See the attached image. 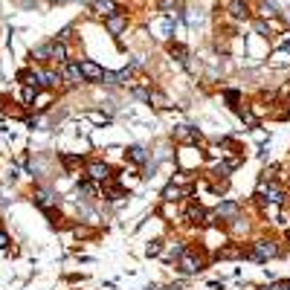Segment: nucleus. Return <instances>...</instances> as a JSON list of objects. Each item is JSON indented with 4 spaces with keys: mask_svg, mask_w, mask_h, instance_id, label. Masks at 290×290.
<instances>
[{
    "mask_svg": "<svg viewBox=\"0 0 290 290\" xmlns=\"http://www.w3.org/2000/svg\"><path fill=\"white\" fill-rule=\"evenodd\" d=\"M241 256L250 258V261H256V264H267L270 258L282 256V244L276 238H258V241H253L247 250H241Z\"/></svg>",
    "mask_w": 290,
    "mask_h": 290,
    "instance_id": "obj_1",
    "label": "nucleus"
},
{
    "mask_svg": "<svg viewBox=\"0 0 290 290\" xmlns=\"http://www.w3.org/2000/svg\"><path fill=\"white\" fill-rule=\"evenodd\" d=\"M79 67H82V79L85 85H102V76H104V67L93 58H79Z\"/></svg>",
    "mask_w": 290,
    "mask_h": 290,
    "instance_id": "obj_2",
    "label": "nucleus"
},
{
    "mask_svg": "<svg viewBox=\"0 0 290 290\" xmlns=\"http://www.w3.org/2000/svg\"><path fill=\"white\" fill-rule=\"evenodd\" d=\"M177 270H180L183 276H194V273H200V270H203V258H200L197 253H194V250H192V247H189L186 253L177 258Z\"/></svg>",
    "mask_w": 290,
    "mask_h": 290,
    "instance_id": "obj_3",
    "label": "nucleus"
},
{
    "mask_svg": "<svg viewBox=\"0 0 290 290\" xmlns=\"http://www.w3.org/2000/svg\"><path fill=\"white\" fill-rule=\"evenodd\" d=\"M87 180H93V183H107V180H113V169L107 166V163H102V160H90L87 163Z\"/></svg>",
    "mask_w": 290,
    "mask_h": 290,
    "instance_id": "obj_4",
    "label": "nucleus"
},
{
    "mask_svg": "<svg viewBox=\"0 0 290 290\" xmlns=\"http://www.w3.org/2000/svg\"><path fill=\"white\" fill-rule=\"evenodd\" d=\"M35 203L41 212H47V215H55L58 212V197L52 194L50 189H35Z\"/></svg>",
    "mask_w": 290,
    "mask_h": 290,
    "instance_id": "obj_5",
    "label": "nucleus"
},
{
    "mask_svg": "<svg viewBox=\"0 0 290 290\" xmlns=\"http://www.w3.org/2000/svg\"><path fill=\"white\" fill-rule=\"evenodd\" d=\"M128 23H131V17H128V12H116V15H110V17H104V29L113 35V38H119L125 29H128Z\"/></svg>",
    "mask_w": 290,
    "mask_h": 290,
    "instance_id": "obj_6",
    "label": "nucleus"
},
{
    "mask_svg": "<svg viewBox=\"0 0 290 290\" xmlns=\"http://www.w3.org/2000/svg\"><path fill=\"white\" fill-rule=\"evenodd\" d=\"M61 82H67L70 87H79V85H85V79H82V67H79V61H67V64H61Z\"/></svg>",
    "mask_w": 290,
    "mask_h": 290,
    "instance_id": "obj_7",
    "label": "nucleus"
},
{
    "mask_svg": "<svg viewBox=\"0 0 290 290\" xmlns=\"http://www.w3.org/2000/svg\"><path fill=\"white\" fill-rule=\"evenodd\" d=\"M241 215V203L238 200H223V203H218V209H215V218H221V221H238Z\"/></svg>",
    "mask_w": 290,
    "mask_h": 290,
    "instance_id": "obj_8",
    "label": "nucleus"
},
{
    "mask_svg": "<svg viewBox=\"0 0 290 290\" xmlns=\"http://www.w3.org/2000/svg\"><path fill=\"white\" fill-rule=\"evenodd\" d=\"M125 160L134 163V166H145V163L151 160V154H148L145 145H128V148H125Z\"/></svg>",
    "mask_w": 290,
    "mask_h": 290,
    "instance_id": "obj_9",
    "label": "nucleus"
},
{
    "mask_svg": "<svg viewBox=\"0 0 290 290\" xmlns=\"http://www.w3.org/2000/svg\"><path fill=\"white\" fill-rule=\"evenodd\" d=\"M90 9H93V15H99V17H110L119 12V3L116 0H96Z\"/></svg>",
    "mask_w": 290,
    "mask_h": 290,
    "instance_id": "obj_10",
    "label": "nucleus"
},
{
    "mask_svg": "<svg viewBox=\"0 0 290 290\" xmlns=\"http://www.w3.org/2000/svg\"><path fill=\"white\" fill-rule=\"evenodd\" d=\"M226 12H229V17H235V20H250V6H247V0H229Z\"/></svg>",
    "mask_w": 290,
    "mask_h": 290,
    "instance_id": "obj_11",
    "label": "nucleus"
},
{
    "mask_svg": "<svg viewBox=\"0 0 290 290\" xmlns=\"http://www.w3.org/2000/svg\"><path fill=\"white\" fill-rule=\"evenodd\" d=\"M174 139H183V142H197V139H200V131H197L194 125H180V128H174Z\"/></svg>",
    "mask_w": 290,
    "mask_h": 290,
    "instance_id": "obj_12",
    "label": "nucleus"
},
{
    "mask_svg": "<svg viewBox=\"0 0 290 290\" xmlns=\"http://www.w3.org/2000/svg\"><path fill=\"white\" fill-rule=\"evenodd\" d=\"M79 197H82V200H96V197H99V183L82 180V183H79Z\"/></svg>",
    "mask_w": 290,
    "mask_h": 290,
    "instance_id": "obj_13",
    "label": "nucleus"
},
{
    "mask_svg": "<svg viewBox=\"0 0 290 290\" xmlns=\"http://www.w3.org/2000/svg\"><path fill=\"white\" fill-rule=\"evenodd\" d=\"M221 96H223V102L229 104L232 110H238V107H241V99H244V96H241V90H235V87H226Z\"/></svg>",
    "mask_w": 290,
    "mask_h": 290,
    "instance_id": "obj_14",
    "label": "nucleus"
},
{
    "mask_svg": "<svg viewBox=\"0 0 290 290\" xmlns=\"http://www.w3.org/2000/svg\"><path fill=\"white\" fill-rule=\"evenodd\" d=\"M160 38H166V41L174 38V15H163V20H160Z\"/></svg>",
    "mask_w": 290,
    "mask_h": 290,
    "instance_id": "obj_15",
    "label": "nucleus"
},
{
    "mask_svg": "<svg viewBox=\"0 0 290 290\" xmlns=\"http://www.w3.org/2000/svg\"><path fill=\"white\" fill-rule=\"evenodd\" d=\"M186 250H189L186 241H174V244H171V250H169V258H180Z\"/></svg>",
    "mask_w": 290,
    "mask_h": 290,
    "instance_id": "obj_16",
    "label": "nucleus"
},
{
    "mask_svg": "<svg viewBox=\"0 0 290 290\" xmlns=\"http://www.w3.org/2000/svg\"><path fill=\"white\" fill-rule=\"evenodd\" d=\"M58 160L64 163V169H73L76 163H82V154H58Z\"/></svg>",
    "mask_w": 290,
    "mask_h": 290,
    "instance_id": "obj_17",
    "label": "nucleus"
},
{
    "mask_svg": "<svg viewBox=\"0 0 290 290\" xmlns=\"http://www.w3.org/2000/svg\"><path fill=\"white\" fill-rule=\"evenodd\" d=\"M169 52L174 55V58H177V61H186V58H189V50L183 47V44H171Z\"/></svg>",
    "mask_w": 290,
    "mask_h": 290,
    "instance_id": "obj_18",
    "label": "nucleus"
},
{
    "mask_svg": "<svg viewBox=\"0 0 290 290\" xmlns=\"http://www.w3.org/2000/svg\"><path fill=\"white\" fill-rule=\"evenodd\" d=\"M273 64H290V52L288 50H276L273 52Z\"/></svg>",
    "mask_w": 290,
    "mask_h": 290,
    "instance_id": "obj_19",
    "label": "nucleus"
},
{
    "mask_svg": "<svg viewBox=\"0 0 290 290\" xmlns=\"http://www.w3.org/2000/svg\"><path fill=\"white\" fill-rule=\"evenodd\" d=\"M87 116L96 122V125H110L113 122V116H107V113H87Z\"/></svg>",
    "mask_w": 290,
    "mask_h": 290,
    "instance_id": "obj_20",
    "label": "nucleus"
},
{
    "mask_svg": "<svg viewBox=\"0 0 290 290\" xmlns=\"http://www.w3.org/2000/svg\"><path fill=\"white\" fill-rule=\"evenodd\" d=\"M253 26H256V32L264 35V38L270 35V23H264V20H253Z\"/></svg>",
    "mask_w": 290,
    "mask_h": 290,
    "instance_id": "obj_21",
    "label": "nucleus"
},
{
    "mask_svg": "<svg viewBox=\"0 0 290 290\" xmlns=\"http://www.w3.org/2000/svg\"><path fill=\"white\" fill-rule=\"evenodd\" d=\"M160 250H163V241H154V244H148V256H160Z\"/></svg>",
    "mask_w": 290,
    "mask_h": 290,
    "instance_id": "obj_22",
    "label": "nucleus"
},
{
    "mask_svg": "<svg viewBox=\"0 0 290 290\" xmlns=\"http://www.w3.org/2000/svg\"><path fill=\"white\" fill-rule=\"evenodd\" d=\"M9 244H12V238H9V235H6V232H3V229H0V250H6V247H9Z\"/></svg>",
    "mask_w": 290,
    "mask_h": 290,
    "instance_id": "obj_23",
    "label": "nucleus"
},
{
    "mask_svg": "<svg viewBox=\"0 0 290 290\" xmlns=\"http://www.w3.org/2000/svg\"><path fill=\"white\" fill-rule=\"evenodd\" d=\"M264 290H288V282H273V285H267Z\"/></svg>",
    "mask_w": 290,
    "mask_h": 290,
    "instance_id": "obj_24",
    "label": "nucleus"
},
{
    "mask_svg": "<svg viewBox=\"0 0 290 290\" xmlns=\"http://www.w3.org/2000/svg\"><path fill=\"white\" fill-rule=\"evenodd\" d=\"M288 290H290V282H288Z\"/></svg>",
    "mask_w": 290,
    "mask_h": 290,
    "instance_id": "obj_25",
    "label": "nucleus"
}]
</instances>
